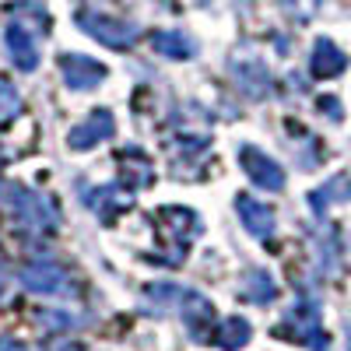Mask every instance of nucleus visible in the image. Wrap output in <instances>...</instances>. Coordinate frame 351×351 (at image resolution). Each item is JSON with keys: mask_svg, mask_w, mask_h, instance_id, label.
<instances>
[{"mask_svg": "<svg viewBox=\"0 0 351 351\" xmlns=\"http://www.w3.org/2000/svg\"><path fill=\"white\" fill-rule=\"evenodd\" d=\"M278 337H291L299 344H309L313 351H327V337L319 330V306L313 299H299L278 327Z\"/></svg>", "mask_w": 351, "mask_h": 351, "instance_id": "1", "label": "nucleus"}, {"mask_svg": "<svg viewBox=\"0 0 351 351\" xmlns=\"http://www.w3.org/2000/svg\"><path fill=\"white\" fill-rule=\"evenodd\" d=\"M81 28L92 39H99V43H106L109 49H130L134 46V39H137V25H130V21H120V18H109V14H95V11H81L77 18H74Z\"/></svg>", "mask_w": 351, "mask_h": 351, "instance_id": "2", "label": "nucleus"}, {"mask_svg": "<svg viewBox=\"0 0 351 351\" xmlns=\"http://www.w3.org/2000/svg\"><path fill=\"white\" fill-rule=\"evenodd\" d=\"M239 165L246 172V180L260 190H285V169L271 158V155H263L260 148H253V144H243L239 148Z\"/></svg>", "mask_w": 351, "mask_h": 351, "instance_id": "3", "label": "nucleus"}, {"mask_svg": "<svg viewBox=\"0 0 351 351\" xmlns=\"http://www.w3.org/2000/svg\"><path fill=\"white\" fill-rule=\"evenodd\" d=\"M60 74H64V84L71 92H92V88H99L106 81L109 71L84 53H64L60 56Z\"/></svg>", "mask_w": 351, "mask_h": 351, "instance_id": "4", "label": "nucleus"}, {"mask_svg": "<svg viewBox=\"0 0 351 351\" xmlns=\"http://www.w3.org/2000/svg\"><path fill=\"white\" fill-rule=\"evenodd\" d=\"M112 130H116V120H112V112L109 109H92L84 116V120L71 130V137H67V148H74V152H88V148H99L102 141H109L112 137Z\"/></svg>", "mask_w": 351, "mask_h": 351, "instance_id": "5", "label": "nucleus"}, {"mask_svg": "<svg viewBox=\"0 0 351 351\" xmlns=\"http://www.w3.org/2000/svg\"><path fill=\"white\" fill-rule=\"evenodd\" d=\"M4 46H8V56L18 71H36L39 67V46H36V36L32 28H25L21 21H11L8 32H4Z\"/></svg>", "mask_w": 351, "mask_h": 351, "instance_id": "6", "label": "nucleus"}, {"mask_svg": "<svg viewBox=\"0 0 351 351\" xmlns=\"http://www.w3.org/2000/svg\"><path fill=\"white\" fill-rule=\"evenodd\" d=\"M183 316H186V330L193 341H211V327H218V313L211 299H204L200 291H183Z\"/></svg>", "mask_w": 351, "mask_h": 351, "instance_id": "7", "label": "nucleus"}, {"mask_svg": "<svg viewBox=\"0 0 351 351\" xmlns=\"http://www.w3.org/2000/svg\"><path fill=\"white\" fill-rule=\"evenodd\" d=\"M236 211H239V221L246 225L250 236H256V239H271V236H274L278 218H274V211L267 208V204H260V200L239 193V197H236Z\"/></svg>", "mask_w": 351, "mask_h": 351, "instance_id": "8", "label": "nucleus"}, {"mask_svg": "<svg viewBox=\"0 0 351 351\" xmlns=\"http://www.w3.org/2000/svg\"><path fill=\"white\" fill-rule=\"evenodd\" d=\"M11 204H14L18 218L32 221V225H39V228L56 225V211H53V204H49L43 193H32V190H21V186H14V190H11Z\"/></svg>", "mask_w": 351, "mask_h": 351, "instance_id": "9", "label": "nucleus"}, {"mask_svg": "<svg viewBox=\"0 0 351 351\" xmlns=\"http://www.w3.org/2000/svg\"><path fill=\"white\" fill-rule=\"evenodd\" d=\"M21 285L36 295H56V291L67 288V274L56 263H28L21 271Z\"/></svg>", "mask_w": 351, "mask_h": 351, "instance_id": "10", "label": "nucleus"}, {"mask_svg": "<svg viewBox=\"0 0 351 351\" xmlns=\"http://www.w3.org/2000/svg\"><path fill=\"white\" fill-rule=\"evenodd\" d=\"M344 67H348L344 49L330 39H316L313 56H309V74L313 77H337V74H344Z\"/></svg>", "mask_w": 351, "mask_h": 351, "instance_id": "11", "label": "nucleus"}, {"mask_svg": "<svg viewBox=\"0 0 351 351\" xmlns=\"http://www.w3.org/2000/svg\"><path fill=\"white\" fill-rule=\"evenodd\" d=\"M344 200H351V176H334L330 183L316 186L309 193V208H313L316 218H324L330 204H344Z\"/></svg>", "mask_w": 351, "mask_h": 351, "instance_id": "12", "label": "nucleus"}, {"mask_svg": "<svg viewBox=\"0 0 351 351\" xmlns=\"http://www.w3.org/2000/svg\"><path fill=\"white\" fill-rule=\"evenodd\" d=\"M232 71H236V81H239V88H243L250 99H263V95L271 92V74H267V67H263V64L250 60V64H236Z\"/></svg>", "mask_w": 351, "mask_h": 351, "instance_id": "13", "label": "nucleus"}, {"mask_svg": "<svg viewBox=\"0 0 351 351\" xmlns=\"http://www.w3.org/2000/svg\"><path fill=\"white\" fill-rule=\"evenodd\" d=\"M120 172H123V186H130V190H141V186H148L152 183V162L144 158V152H134V148H127L123 155H120Z\"/></svg>", "mask_w": 351, "mask_h": 351, "instance_id": "14", "label": "nucleus"}, {"mask_svg": "<svg viewBox=\"0 0 351 351\" xmlns=\"http://www.w3.org/2000/svg\"><path fill=\"white\" fill-rule=\"evenodd\" d=\"M250 337H253V327L246 324L243 316H228L225 324L215 330V344L221 348V351H239V348H246L250 344Z\"/></svg>", "mask_w": 351, "mask_h": 351, "instance_id": "15", "label": "nucleus"}, {"mask_svg": "<svg viewBox=\"0 0 351 351\" xmlns=\"http://www.w3.org/2000/svg\"><path fill=\"white\" fill-rule=\"evenodd\" d=\"M243 299H250V302H256V306L274 302V299H278L274 278H271L267 271H250V274L243 278Z\"/></svg>", "mask_w": 351, "mask_h": 351, "instance_id": "16", "label": "nucleus"}, {"mask_svg": "<svg viewBox=\"0 0 351 351\" xmlns=\"http://www.w3.org/2000/svg\"><path fill=\"white\" fill-rule=\"evenodd\" d=\"M155 49L162 56H172V60H190L197 53V43L186 32H158L155 36Z\"/></svg>", "mask_w": 351, "mask_h": 351, "instance_id": "17", "label": "nucleus"}, {"mask_svg": "<svg viewBox=\"0 0 351 351\" xmlns=\"http://www.w3.org/2000/svg\"><path fill=\"white\" fill-rule=\"evenodd\" d=\"M172 295H183V288H176V285H152V288H144V309L169 313L172 302H176Z\"/></svg>", "mask_w": 351, "mask_h": 351, "instance_id": "18", "label": "nucleus"}, {"mask_svg": "<svg viewBox=\"0 0 351 351\" xmlns=\"http://www.w3.org/2000/svg\"><path fill=\"white\" fill-rule=\"evenodd\" d=\"M18 112H21V99L14 92V84L0 77V123H11Z\"/></svg>", "mask_w": 351, "mask_h": 351, "instance_id": "19", "label": "nucleus"}, {"mask_svg": "<svg viewBox=\"0 0 351 351\" xmlns=\"http://www.w3.org/2000/svg\"><path fill=\"white\" fill-rule=\"evenodd\" d=\"M319 112H327L330 120H341V116H344V109L337 106V99H334V95H324V99H319Z\"/></svg>", "mask_w": 351, "mask_h": 351, "instance_id": "20", "label": "nucleus"}, {"mask_svg": "<svg viewBox=\"0 0 351 351\" xmlns=\"http://www.w3.org/2000/svg\"><path fill=\"white\" fill-rule=\"evenodd\" d=\"M0 351H25L18 341H4V344H0Z\"/></svg>", "mask_w": 351, "mask_h": 351, "instance_id": "21", "label": "nucleus"}]
</instances>
